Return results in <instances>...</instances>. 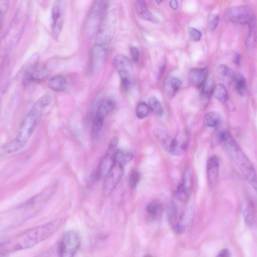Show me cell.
Listing matches in <instances>:
<instances>
[{"instance_id":"obj_1","label":"cell","mask_w":257,"mask_h":257,"mask_svg":"<svg viewBox=\"0 0 257 257\" xmlns=\"http://www.w3.org/2000/svg\"><path fill=\"white\" fill-rule=\"evenodd\" d=\"M51 100V96L46 94L40 97L33 105L23 118L15 138L0 147V158L20 150L26 145Z\"/></svg>"},{"instance_id":"obj_2","label":"cell","mask_w":257,"mask_h":257,"mask_svg":"<svg viewBox=\"0 0 257 257\" xmlns=\"http://www.w3.org/2000/svg\"><path fill=\"white\" fill-rule=\"evenodd\" d=\"M60 218H55L13 237L0 246L3 254L30 248L51 236L61 226Z\"/></svg>"},{"instance_id":"obj_3","label":"cell","mask_w":257,"mask_h":257,"mask_svg":"<svg viewBox=\"0 0 257 257\" xmlns=\"http://www.w3.org/2000/svg\"><path fill=\"white\" fill-rule=\"evenodd\" d=\"M223 145L229 155L238 166L244 178L255 189L256 173L249 160L243 153L233 138L229 139Z\"/></svg>"},{"instance_id":"obj_4","label":"cell","mask_w":257,"mask_h":257,"mask_svg":"<svg viewBox=\"0 0 257 257\" xmlns=\"http://www.w3.org/2000/svg\"><path fill=\"white\" fill-rule=\"evenodd\" d=\"M115 24L114 12H107L98 27L94 45L107 49L114 33Z\"/></svg>"},{"instance_id":"obj_5","label":"cell","mask_w":257,"mask_h":257,"mask_svg":"<svg viewBox=\"0 0 257 257\" xmlns=\"http://www.w3.org/2000/svg\"><path fill=\"white\" fill-rule=\"evenodd\" d=\"M51 190H45L23 204L19 208L22 217L27 219L39 212L48 201L51 195Z\"/></svg>"},{"instance_id":"obj_6","label":"cell","mask_w":257,"mask_h":257,"mask_svg":"<svg viewBox=\"0 0 257 257\" xmlns=\"http://www.w3.org/2000/svg\"><path fill=\"white\" fill-rule=\"evenodd\" d=\"M80 244V237L76 231L69 230L65 232L59 242L58 256L74 257Z\"/></svg>"},{"instance_id":"obj_7","label":"cell","mask_w":257,"mask_h":257,"mask_svg":"<svg viewBox=\"0 0 257 257\" xmlns=\"http://www.w3.org/2000/svg\"><path fill=\"white\" fill-rule=\"evenodd\" d=\"M107 1H95L93 5L86 23V29L90 36L93 34L100 26L105 17L107 8Z\"/></svg>"},{"instance_id":"obj_8","label":"cell","mask_w":257,"mask_h":257,"mask_svg":"<svg viewBox=\"0 0 257 257\" xmlns=\"http://www.w3.org/2000/svg\"><path fill=\"white\" fill-rule=\"evenodd\" d=\"M124 167L114 162L104 176L102 194L104 197L109 196L115 188L123 174Z\"/></svg>"},{"instance_id":"obj_9","label":"cell","mask_w":257,"mask_h":257,"mask_svg":"<svg viewBox=\"0 0 257 257\" xmlns=\"http://www.w3.org/2000/svg\"><path fill=\"white\" fill-rule=\"evenodd\" d=\"M118 139L114 137L110 141L105 156L100 161L96 172L97 179L105 176L114 164V157L117 151Z\"/></svg>"},{"instance_id":"obj_10","label":"cell","mask_w":257,"mask_h":257,"mask_svg":"<svg viewBox=\"0 0 257 257\" xmlns=\"http://www.w3.org/2000/svg\"><path fill=\"white\" fill-rule=\"evenodd\" d=\"M225 18L229 22L240 24H249L254 19L249 9L243 6L230 8L226 11Z\"/></svg>"},{"instance_id":"obj_11","label":"cell","mask_w":257,"mask_h":257,"mask_svg":"<svg viewBox=\"0 0 257 257\" xmlns=\"http://www.w3.org/2000/svg\"><path fill=\"white\" fill-rule=\"evenodd\" d=\"M113 62L121 81L126 80L133 82L134 71L130 60L125 56L119 54L115 56Z\"/></svg>"},{"instance_id":"obj_12","label":"cell","mask_w":257,"mask_h":257,"mask_svg":"<svg viewBox=\"0 0 257 257\" xmlns=\"http://www.w3.org/2000/svg\"><path fill=\"white\" fill-rule=\"evenodd\" d=\"M63 1H56L52 9V30L53 36L57 38L62 30L64 21V5Z\"/></svg>"},{"instance_id":"obj_13","label":"cell","mask_w":257,"mask_h":257,"mask_svg":"<svg viewBox=\"0 0 257 257\" xmlns=\"http://www.w3.org/2000/svg\"><path fill=\"white\" fill-rule=\"evenodd\" d=\"M189 139L187 132H179L176 138L172 140L168 151L172 155H182L187 149Z\"/></svg>"},{"instance_id":"obj_14","label":"cell","mask_w":257,"mask_h":257,"mask_svg":"<svg viewBox=\"0 0 257 257\" xmlns=\"http://www.w3.org/2000/svg\"><path fill=\"white\" fill-rule=\"evenodd\" d=\"M47 75V70L44 66L34 64L26 70L24 79L27 82H40L45 79Z\"/></svg>"},{"instance_id":"obj_15","label":"cell","mask_w":257,"mask_h":257,"mask_svg":"<svg viewBox=\"0 0 257 257\" xmlns=\"http://www.w3.org/2000/svg\"><path fill=\"white\" fill-rule=\"evenodd\" d=\"M219 162L215 156H211L207 161V173L208 183L211 188L214 187L218 182Z\"/></svg>"},{"instance_id":"obj_16","label":"cell","mask_w":257,"mask_h":257,"mask_svg":"<svg viewBox=\"0 0 257 257\" xmlns=\"http://www.w3.org/2000/svg\"><path fill=\"white\" fill-rule=\"evenodd\" d=\"M193 217L192 210L189 208H186L178 216L175 224L172 229L176 233H183L192 222Z\"/></svg>"},{"instance_id":"obj_17","label":"cell","mask_w":257,"mask_h":257,"mask_svg":"<svg viewBox=\"0 0 257 257\" xmlns=\"http://www.w3.org/2000/svg\"><path fill=\"white\" fill-rule=\"evenodd\" d=\"M207 68H194L188 72V80L193 86L200 88L207 77Z\"/></svg>"},{"instance_id":"obj_18","label":"cell","mask_w":257,"mask_h":257,"mask_svg":"<svg viewBox=\"0 0 257 257\" xmlns=\"http://www.w3.org/2000/svg\"><path fill=\"white\" fill-rule=\"evenodd\" d=\"M182 82L174 77H167L164 81L163 91L168 97H173L181 86Z\"/></svg>"},{"instance_id":"obj_19","label":"cell","mask_w":257,"mask_h":257,"mask_svg":"<svg viewBox=\"0 0 257 257\" xmlns=\"http://www.w3.org/2000/svg\"><path fill=\"white\" fill-rule=\"evenodd\" d=\"M135 10L137 16L141 19L155 22L156 20L149 11L145 1L138 0L135 2Z\"/></svg>"},{"instance_id":"obj_20","label":"cell","mask_w":257,"mask_h":257,"mask_svg":"<svg viewBox=\"0 0 257 257\" xmlns=\"http://www.w3.org/2000/svg\"><path fill=\"white\" fill-rule=\"evenodd\" d=\"M163 205L158 200H154L150 202L146 207L148 217L151 220H156L159 219L163 212Z\"/></svg>"},{"instance_id":"obj_21","label":"cell","mask_w":257,"mask_h":257,"mask_svg":"<svg viewBox=\"0 0 257 257\" xmlns=\"http://www.w3.org/2000/svg\"><path fill=\"white\" fill-rule=\"evenodd\" d=\"M49 87L56 91L65 90L68 86L66 78L62 76L57 75L51 78L48 82Z\"/></svg>"},{"instance_id":"obj_22","label":"cell","mask_w":257,"mask_h":257,"mask_svg":"<svg viewBox=\"0 0 257 257\" xmlns=\"http://www.w3.org/2000/svg\"><path fill=\"white\" fill-rule=\"evenodd\" d=\"M115 106L114 101L111 98L103 99L98 106L95 115L104 119L109 113L112 111Z\"/></svg>"},{"instance_id":"obj_23","label":"cell","mask_w":257,"mask_h":257,"mask_svg":"<svg viewBox=\"0 0 257 257\" xmlns=\"http://www.w3.org/2000/svg\"><path fill=\"white\" fill-rule=\"evenodd\" d=\"M179 185L190 196L193 187V179L189 169L187 168L184 171L182 181Z\"/></svg>"},{"instance_id":"obj_24","label":"cell","mask_w":257,"mask_h":257,"mask_svg":"<svg viewBox=\"0 0 257 257\" xmlns=\"http://www.w3.org/2000/svg\"><path fill=\"white\" fill-rule=\"evenodd\" d=\"M133 158V154L131 152L117 150L114 155V161L124 167Z\"/></svg>"},{"instance_id":"obj_25","label":"cell","mask_w":257,"mask_h":257,"mask_svg":"<svg viewBox=\"0 0 257 257\" xmlns=\"http://www.w3.org/2000/svg\"><path fill=\"white\" fill-rule=\"evenodd\" d=\"M214 82L211 78L207 77L203 84L200 87L201 96L203 99L208 100L212 94L214 88Z\"/></svg>"},{"instance_id":"obj_26","label":"cell","mask_w":257,"mask_h":257,"mask_svg":"<svg viewBox=\"0 0 257 257\" xmlns=\"http://www.w3.org/2000/svg\"><path fill=\"white\" fill-rule=\"evenodd\" d=\"M220 121V114L215 111H210L205 115L204 119V123L207 127H214L218 125Z\"/></svg>"},{"instance_id":"obj_27","label":"cell","mask_w":257,"mask_h":257,"mask_svg":"<svg viewBox=\"0 0 257 257\" xmlns=\"http://www.w3.org/2000/svg\"><path fill=\"white\" fill-rule=\"evenodd\" d=\"M212 94L216 99L222 103L225 102L228 98L227 91L222 84L215 86Z\"/></svg>"},{"instance_id":"obj_28","label":"cell","mask_w":257,"mask_h":257,"mask_svg":"<svg viewBox=\"0 0 257 257\" xmlns=\"http://www.w3.org/2000/svg\"><path fill=\"white\" fill-rule=\"evenodd\" d=\"M149 108L157 116H161L163 113V108L161 102L154 96H151L149 99Z\"/></svg>"},{"instance_id":"obj_29","label":"cell","mask_w":257,"mask_h":257,"mask_svg":"<svg viewBox=\"0 0 257 257\" xmlns=\"http://www.w3.org/2000/svg\"><path fill=\"white\" fill-rule=\"evenodd\" d=\"M233 79L235 81V88L237 93L241 96L245 95L246 91V82L245 79L240 75L235 74Z\"/></svg>"},{"instance_id":"obj_30","label":"cell","mask_w":257,"mask_h":257,"mask_svg":"<svg viewBox=\"0 0 257 257\" xmlns=\"http://www.w3.org/2000/svg\"><path fill=\"white\" fill-rule=\"evenodd\" d=\"M244 218L245 223L252 225L254 222L255 213L252 203L249 202L244 211Z\"/></svg>"},{"instance_id":"obj_31","label":"cell","mask_w":257,"mask_h":257,"mask_svg":"<svg viewBox=\"0 0 257 257\" xmlns=\"http://www.w3.org/2000/svg\"><path fill=\"white\" fill-rule=\"evenodd\" d=\"M104 119L95 115L92 124L91 133L95 138L96 137L100 132L103 122Z\"/></svg>"},{"instance_id":"obj_32","label":"cell","mask_w":257,"mask_h":257,"mask_svg":"<svg viewBox=\"0 0 257 257\" xmlns=\"http://www.w3.org/2000/svg\"><path fill=\"white\" fill-rule=\"evenodd\" d=\"M149 111L148 105L144 102H140L136 110V115L138 118L143 119L146 117Z\"/></svg>"},{"instance_id":"obj_33","label":"cell","mask_w":257,"mask_h":257,"mask_svg":"<svg viewBox=\"0 0 257 257\" xmlns=\"http://www.w3.org/2000/svg\"><path fill=\"white\" fill-rule=\"evenodd\" d=\"M218 73L222 77L234 78L235 73L230 68L224 65H220L217 68Z\"/></svg>"},{"instance_id":"obj_34","label":"cell","mask_w":257,"mask_h":257,"mask_svg":"<svg viewBox=\"0 0 257 257\" xmlns=\"http://www.w3.org/2000/svg\"><path fill=\"white\" fill-rule=\"evenodd\" d=\"M219 21L218 15L210 14L208 18V26L210 31H213L217 27Z\"/></svg>"},{"instance_id":"obj_35","label":"cell","mask_w":257,"mask_h":257,"mask_svg":"<svg viewBox=\"0 0 257 257\" xmlns=\"http://www.w3.org/2000/svg\"><path fill=\"white\" fill-rule=\"evenodd\" d=\"M9 2H0V29L9 9Z\"/></svg>"},{"instance_id":"obj_36","label":"cell","mask_w":257,"mask_h":257,"mask_svg":"<svg viewBox=\"0 0 257 257\" xmlns=\"http://www.w3.org/2000/svg\"><path fill=\"white\" fill-rule=\"evenodd\" d=\"M140 180V175L135 170L132 171L129 178L130 186L131 188H135L138 184Z\"/></svg>"},{"instance_id":"obj_37","label":"cell","mask_w":257,"mask_h":257,"mask_svg":"<svg viewBox=\"0 0 257 257\" xmlns=\"http://www.w3.org/2000/svg\"><path fill=\"white\" fill-rule=\"evenodd\" d=\"M188 32L190 37L195 41H199L202 36V34L198 30L190 27L188 29Z\"/></svg>"},{"instance_id":"obj_38","label":"cell","mask_w":257,"mask_h":257,"mask_svg":"<svg viewBox=\"0 0 257 257\" xmlns=\"http://www.w3.org/2000/svg\"><path fill=\"white\" fill-rule=\"evenodd\" d=\"M130 54L134 62H138L140 57V52L137 47L135 46L130 47Z\"/></svg>"},{"instance_id":"obj_39","label":"cell","mask_w":257,"mask_h":257,"mask_svg":"<svg viewBox=\"0 0 257 257\" xmlns=\"http://www.w3.org/2000/svg\"><path fill=\"white\" fill-rule=\"evenodd\" d=\"M215 257H231V252L228 248H224Z\"/></svg>"},{"instance_id":"obj_40","label":"cell","mask_w":257,"mask_h":257,"mask_svg":"<svg viewBox=\"0 0 257 257\" xmlns=\"http://www.w3.org/2000/svg\"><path fill=\"white\" fill-rule=\"evenodd\" d=\"M169 5L171 8L174 10H176L178 7V1L175 0H172L169 2Z\"/></svg>"},{"instance_id":"obj_41","label":"cell","mask_w":257,"mask_h":257,"mask_svg":"<svg viewBox=\"0 0 257 257\" xmlns=\"http://www.w3.org/2000/svg\"><path fill=\"white\" fill-rule=\"evenodd\" d=\"M240 62V55L238 53H235L234 57V62L239 64Z\"/></svg>"},{"instance_id":"obj_42","label":"cell","mask_w":257,"mask_h":257,"mask_svg":"<svg viewBox=\"0 0 257 257\" xmlns=\"http://www.w3.org/2000/svg\"><path fill=\"white\" fill-rule=\"evenodd\" d=\"M155 2H156V3H157L158 5H160V4H161V3L162 2V1H155Z\"/></svg>"},{"instance_id":"obj_43","label":"cell","mask_w":257,"mask_h":257,"mask_svg":"<svg viewBox=\"0 0 257 257\" xmlns=\"http://www.w3.org/2000/svg\"><path fill=\"white\" fill-rule=\"evenodd\" d=\"M144 257H153V256H151V255H145V256H144Z\"/></svg>"},{"instance_id":"obj_44","label":"cell","mask_w":257,"mask_h":257,"mask_svg":"<svg viewBox=\"0 0 257 257\" xmlns=\"http://www.w3.org/2000/svg\"><path fill=\"white\" fill-rule=\"evenodd\" d=\"M2 243H0V246H1V244H2Z\"/></svg>"}]
</instances>
